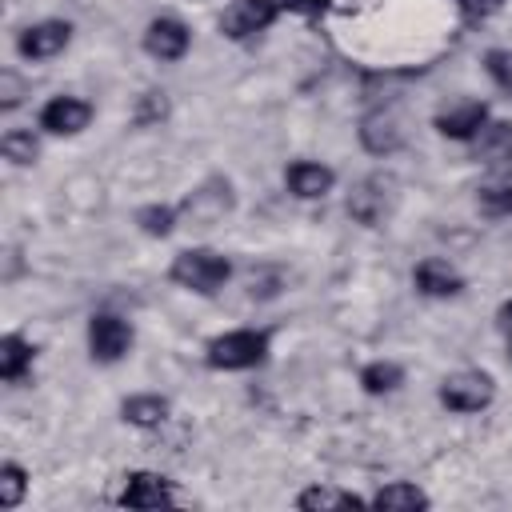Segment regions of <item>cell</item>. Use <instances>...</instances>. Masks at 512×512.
I'll return each instance as SVG.
<instances>
[{
  "label": "cell",
  "mask_w": 512,
  "mask_h": 512,
  "mask_svg": "<svg viewBox=\"0 0 512 512\" xmlns=\"http://www.w3.org/2000/svg\"><path fill=\"white\" fill-rule=\"evenodd\" d=\"M168 276H172L180 288H188V292L212 296V292H220L224 280L232 276V264H228V256H220V252H212V248H188V252H180V256L172 260Z\"/></svg>",
  "instance_id": "cell-1"
},
{
  "label": "cell",
  "mask_w": 512,
  "mask_h": 512,
  "mask_svg": "<svg viewBox=\"0 0 512 512\" xmlns=\"http://www.w3.org/2000/svg\"><path fill=\"white\" fill-rule=\"evenodd\" d=\"M264 356H268V332H256V328H236L208 344V364L220 372L256 368Z\"/></svg>",
  "instance_id": "cell-2"
},
{
  "label": "cell",
  "mask_w": 512,
  "mask_h": 512,
  "mask_svg": "<svg viewBox=\"0 0 512 512\" xmlns=\"http://www.w3.org/2000/svg\"><path fill=\"white\" fill-rule=\"evenodd\" d=\"M496 396V380L480 368H464V372H452L444 384H440V404L448 412H480L488 408Z\"/></svg>",
  "instance_id": "cell-3"
},
{
  "label": "cell",
  "mask_w": 512,
  "mask_h": 512,
  "mask_svg": "<svg viewBox=\"0 0 512 512\" xmlns=\"http://www.w3.org/2000/svg\"><path fill=\"white\" fill-rule=\"evenodd\" d=\"M128 348H132V324L128 320H120L112 312H96L88 320V352H92V360L116 364L120 356H128Z\"/></svg>",
  "instance_id": "cell-4"
},
{
  "label": "cell",
  "mask_w": 512,
  "mask_h": 512,
  "mask_svg": "<svg viewBox=\"0 0 512 512\" xmlns=\"http://www.w3.org/2000/svg\"><path fill=\"white\" fill-rule=\"evenodd\" d=\"M280 16L276 0H232L220 16V32L228 40H252L256 32L272 28V20Z\"/></svg>",
  "instance_id": "cell-5"
},
{
  "label": "cell",
  "mask_w": 512,
  "mask_h": 512,
  "mask_svg": "<svg viewBox=\"0 0 512 512\" xmlns=\"http://www.w3.org/2000/svg\"><path fill=\"white\" fill-rule=\"evenodd\" d=\"M68 40H72V24L68 20H40V24H28L16 36V52L24 60H48V56L64 52Z\"/></svg>",
  "instance_id": "cell-6"
},
{
  "label": "cell",
  "mask_w": 512,
  "mask_h": 512,
  "mask_svg": "<svg viewBox=\"0 0 512 512\" xmlns=\"http://www.w3.org/2000/svg\"><path fill=\"white\" fill-rule=\"evenodd\" d=\"M88 120H92V104L80 96H52L40 108V128L52 136H76L88 128Z\"/></svg>",
  "instance_id": "cell-7"
},
{
  "label": "cell",
  "mask_w": 512,
  "mask_h": 512,
  "mask_svg": "<svg viewBox=\"0 0 512 512\" xmlns=\"http://www.w3.org/2000/svg\"><path fill=\"white\" fill-rule=\"evenodd\" d=\"M188 44H192V32L176 16H156L144 28V52L156 60H180L188 52Z\"/></svg>",
  "instance_id": "cell-8"
},
{
  "label": "cell",
  "mask_w": 512,
  "mask_h": 512,
  "mask_svg": "<svg viewBox=\"0 0 512 512\" xmlns=\"http://www.w3.org/2000/svg\"><path fill=\"white\" fill-rule=\"evenodd\" d=\"M120 504L124 508H160V504H176V492L156 472H132V476H124Z\"/></svg>",
  "instance_id": "cell-9"
},
{
  "label": "cell",
  "mask_w": 512,
  "mask_h": 512,
  "mask_svg": "<svg viewBox=\"0 0 512 512\" xmlns=\"http://www.w3.org/2000/svg\"><path fill=\"white\" fill-rule=\"evenodd\" d=\"M484 124H488V108H484L480 100H456V104H448V108L436 116V128H440V136H448V140H472Z\"/></svg>",
  "instance_id": "cell-10"
},
{
  "label": "cell",
  "mask_w": 512,
  "mask_h": 512,
  "mask_svg": "<svg viewBox=\"0 0 512 512\" xmlns=\"http://www.w3.org/2000/svg\"><path fill=\"white\" fill-rule=\"evenodd\" d=\"M284 184H288V192L300 196V200H320V196L332 192L336 172L324 168V164H316V160H296V164H288Z\"/></svg>",
  "instance_id": "cell-11"
},
{
  "label": "cell",
  "mask_w": 512,
  "mask_h": 512,
  "mask_svg": "<svg viewBox=\"0 0 512 512\" xmlns=\"http://www.w3.org/2000/svg\"><path fill=\"white\" fill-rule=\"evenodd\" d=\"M412 280H416V288L424 296H460V288H464V276L448 260H440V256L420 260L416 272H412Z\"/></svg>",
  "instance_id": "cell-12"
},
{
  "label": "cell",
  "mask_w": 512,
  "mask_h": 512,
  "mask_svg": "<svg viewBox=\"0 0 512 512\" xmlns=\"http://www.w3.org/2000/svg\"><path fill=\"white\" fill-rule=\"evenodd\" d=\"M472 148H476V160H484V164H492V168L512 164V124H508V120L484 124V128L472 136Z\"/></svg>",
  "instance_id": "cell-13"
},
{
  "label": "cell",
  "mask_w": 512,
  "mask_h": 512,
  "mask_svg": "<svg viewBox=\"0 0 512 512\" xmlns=\"http://www.w3.org/2000/svg\"><path fill=\"white\" fill-rule=\"evenodd\" d=\"M400 140H404V132H400V124H396L392 112H368V116L360 120V144H364L368 152H376V156L396 152Z\"/></svg>",
  "instance_id": "cell-14"
},
{
  "label": "cell",
  "mask_w": 512,
  "mask_h": 512,
  "mask_svg": "<svg viewBox=\"0 0 512 512\" xmlns=\"http://www.w3.org/2000/svg\"><path fill=\"white\" fill-rule=\"evenodd\" d=\"M32 344L24 340V336H4L0 340V376L8 380V384H20L28 372H32Z\"/></svg>",
  "instance_id": "cell-15"
},
{
  "label": "cell",
  "mask_w": 512,
  "mask_h": 512,
  "mask_svg": "<svg viewBox=\"0 0 512 512\" xmlns=\"http://www.w3.org/2000/svg\"><path fill=\"white\" fill-rule=\"evenodd\" d=\"M120 416H124L128 424H136V428H160V424L168 420V400H164V396H152V392L128 396V400L120 404Z\"/></svg>",
  "instance_id": "cell-16"
},
{
  "label": "cell",
  "mask_w": 512,
  "mask_h": 512,
  "mask_svg": "<svg viewBox=\"0 0 512 512\" xmlns=\"http://www.w3.org/2000/svg\"><path fill=\"white\" fill-rule=\"evenodd\" d=\"M380 188H384V180L376 176V180H364V184L348 196V212H352L360 224H376V220L388 212V200L380 196Z\"/></svg>",
  "instance_id": "cell-17"
},
{
  "label": "cell",
  "mask_w": 512,
  "mask_h": 512,
  "mask_svg": "<svg viewBox=\"0 0 512 512\" xmlns=\"http://www.w3.org/2000/svg\"><path fill=\"white\" fill-rule=\"evenodd\" d=\"M476 208L492 220L512 216V176H492L476 188Z\"/></svg>",
  "instance_id": "cell-18"
},
{
  "label": "cell",
  "mask_w": 512,
  "mask_h": 512,
  "mask_svg": "<svg viewBox=\"0 0 512 512\" xmlns=\"http://www.w3.org/2000/svg\"><path fill=\"white\" fill-rule=\"evenodd\" d=\"M400 384H404V368L392 364V360H376V364H368V368L360 372V388H364L368 396H388V392H396Z\"/></svg>",
  "instance_id": "cell-19"
},
{
  "label": "cell",
  "mask_w": 512,
  "mask_h": 512,
  "mask_svg": "<svg viewBox=\"0 0 512 512\" xmlns=\"http://www.w3.org/2000/svg\"><path fill=\"white\" fill-rule=\"evenodd\" d=\"M372 508H408V512H416V508H428V496H424L416 484L392 480V484H384V488L372 496Z\"/></svg>",
  "instance_id": "cell-20"
},
{
  "label": "cell",
  "mask_w": 512,
  "mask_h": 512,
  "mask_svg": "<svg viewBox=\"0 0 512 512\" xmlns=\"http://www.w3.org/2000/svg\"><path fill=\"white\" fill-rule=\"evenodd\" d=\"M0 152H4L12 164H36L40 140H36L28 128H8V132L0 136Z\"/></svg>",
  "instance_id": "cell-21"
},
{
  "label": "cell",
  "mask_w": 512,
  "mask_h": 512,
  "mask_svg": "<svg viewBox=\"0 0 512 512\" xmlns=\"http://www.w3.org/2000/svg\"><path fill=\"white\" fill-rule=\"evenodd\" d=\"M296 504H300V508H356V504H364V500L352 496V492H340V488H304V492L296 496Z\"/></svg>",
  "instance_id": "cell-22"
},
{
  "label": "cell",
  "mask_w": 512,
  "mask_h": 512,
  "mask_svg": "<svg viewBox=\"0 0 512 512\" xmlns=\"http://www.w3.org/2000/svg\"><path fill=\"white\" fill-rule=\"evenodd\" d=\"M24 492H28V472H24L16 460H8V464L0 468V504H4V508H16V504L24 500Z\"/></svg>",
  "instance_id": "cell-23"
},
{
  "label": "cell",
  "mask_w": 512,
  "mask_h": 512,
  "mask_svg": "<svg viewBox=\"0 0 512 512\" xmlns=\"http://www.w3.org/2000/svg\"><path fill=\"white\" fill-rule=\"evenodd\" d=\"M136 224H140V232H148V236H168V232L176 228V208H168V204H148V208L136 212Z\"/></svg>",
  "instance_id": "cell-24"
},
{
  "label": "cell",
  "mask_w": 512,
  "mask_h": 512,
  "mask_svg": "<svg viewBox=\"0 0 512 512\" xmlns=\"http://www.w3.org/2000/svg\"><path fill=\"white\" fill-rule=\"evenodd\" d=\"M484 68H488L492 84L512 96V48H492V52L484 56Z\"/></svg>",
  "instance_id": "cell-25"
},
{
  "label": "cell",
  "mask_w": 512,
  "mask_h": 512,
  "mask_svg": "<svg viewBox=\"0 0 512 512\" xmlns=\"http://www.w3.org/2000/svg\"><path fill=\"white\" fill-rule=\"evenodd\" d=\"M460 8H464V16H472V20H484V16H492L504 0H456Z\"/></svg>",
  "instance_id": "cell-26"
},
{
  "label": "cell",
  "mask_w": 512,
  "mask_h": 512,
  "mask_svg": "<svg viewBox=\"0 0 512 512\" xmlns=\"http://www.w3.org/2000/svg\"><path fill=\"white\" fill-rule=\"evenodd\" d=\"M280 8H288V12H300V16H316V12H324L332 0H276Z\"/></svg>",
  "instance_id": "cell-27"
},
{
  "label": "cell",
  "mask_w": 512,
  "mask_h": 512,
  "mask_svg": "<svg viewBox=\"0 0 512 512\" xmlns=\"http://www.w3.org/2000/svg\"><path fill=\"white\" fill-rule=\"evenodd\" d=\"M16 104H20V80L12 72H4V100H0V108H16Z\"/></svg>",
  "instance_id": "cell-28"
},
{
  "label": "cell",
  "mask_w": 512,
  "mask_h": 512,
  "mask_svg": "<svg viewBox=\"0 0 512 512\" xmlns=\"http://www.w3.org/2000/svg\"><path fill=\"white\" fill-rule=\"evenodd\" d=\"M496 320H500V332H504V336H508V344H512V300H508V304H500Z\"/></svg>",
  "instance_id": "cell-29"
}]
</instances>
